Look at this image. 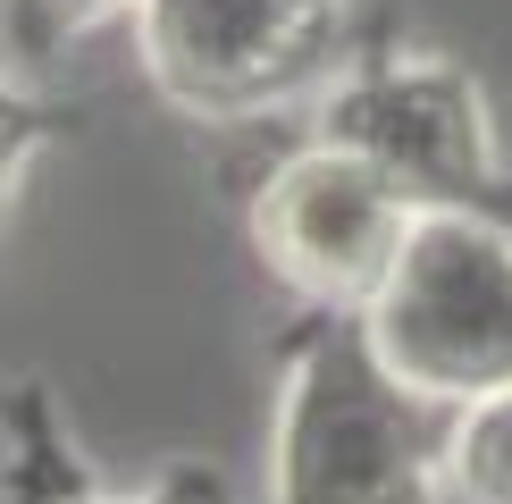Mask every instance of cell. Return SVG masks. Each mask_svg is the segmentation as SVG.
<instances>
[{
  "label": "cell",
  "instance_id": "5b68a950",
  "mask_svg": "<svg viewBox=\"0 0 512 504\" xmlns=\"http://www.w3.org/2000/svg\"><path fill=\"white\" fill-rule=\"evenodd\" d=\"M412 219L420 210L370 160L303 135L252 194V252L303 311H370Z\"/></svg>",
  "mask_w": 512,
  "mask_h": 504
},
{
  "label": "cell",
  "instance_id": "9c48e42d",
  "mask_svg": "<svg viewBox=\"0 0 512 504\" xmlns=\"http://www.w3.org/2000/svg\"><path fill=\"white\" fill-rule=\"evenodd\" d=\"M454 504H512V387L454 412Z\"/></svg>",
  "mask_w": 512,
  "mask_h": 504
},
{
  "label": "cell",
  "instance_id": "277c9868",
  "mask_svg": "<svg viewBox=\"0 0 512 504\" xmlns=\"http://www.w3.org/2000/svg\"><path fill=\"white\" fill-rule=\"evenodd\" d=\"M361 328L403 387L437 395L454 412L504 395L512 387V219L420 210Z\"/></svg>",
  "mask_w": 512,
  "mask_h": 504
},
{
  "label": "cell",
  "instance_id": "6da1fadb",
  "mask_svg": "<svg viewBox=\"0 0 512 504\" xmlns=\"http://www.w3.org/2000/svg\"><path fill=\"white\" fill-rule=\"evenodd\" d=\"M454 404L403 387L361 311H303L277 362L269 504H454Z\"/></svg>",
  "mask_w": 512,
  "mask_h": 504
},
{
  "label": "cell",
  "instance_id": "52a82bcc",
  "mask_svg": "<svg viewBox=\"0 0 512 504\" xmlns=\"http://www.w3.org/2000/svg\"><path fill=\"white\" fill-rule=\"evenodd\" d=\"M59 135H68V110H59V101L42 93V84L17 68L9 51H0V227H9L26 177L59 152Z\"/></svg>",
  "mask_w": 512,
  "mask_h": 504
},
{
  "label": "cell",
  "instance_id": "ba28073f",
  "mask_svg": "<svg viewBox=\"0 0 512 504\" xmlns=\"http://www.w3.org/2000/svg\"><path fill=\"white\" fill-rule=\"evenodd\" d=\"M126 9H135V0H0V51H9L17 68H51L59 51L93 42L101 26H118Z\"/></svg>",
  "mask_w": 512,
  "mask_h": 504
},
{
  "label": "cell",
  "instance_id": "8992f818",
  "mask_svg": "<svg viewBox=\"0 0 512 504\" xmlns=\"http://www.w3.org/2000/svg\"><path fill=\"white\" fill-rule=\"evenodd\" d=\"M0 504H227V479L210 462H168L143 488H110L76 454L42 378H17L0 395Z\"/></svg>",
  "mask_w": 512,
  "mask_h": 504
},
{
  "label": "cell",
  "instance_id": "7a4b0ae2",
  "mask_svg": "<svg viewBox=\"0 0 512 504\" xmlns=\"http://www.w3.org/2000/svg\"><path fill=\"white\" fill-rule=\"evenodd\" d=\"M135 68L185 126L311 118L353 68V0H135Z\"/></svg>",
  "mask_w": 512,
  "mask_h": 504
},
{
  "label": "cell",
  "instance_id": "3957f363",
  "mask_svg": "<svg viewBox=\"0 0 512 504\" xmlns=\"http://www.w3.org/2000/svg\"><path fill=\"white\" fill-rule=\"evenodd\" d=\"M311 135L370 160L412 210H496L512 219V160L487 84L429 42L353 51V68L311 110Z\"/></svg>",
  "mask_w": 512,
  "mask_h": 504
}]
</instances>
